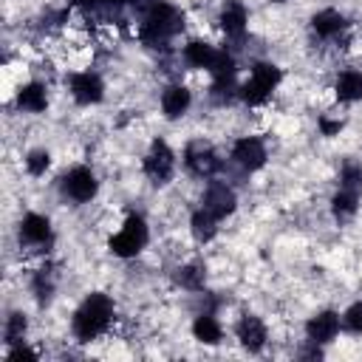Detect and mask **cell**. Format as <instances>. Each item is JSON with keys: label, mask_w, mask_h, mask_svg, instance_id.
I'll use <instances>...</instances> for the list:
<instances>
[{"label": "cell", "mask_w": 362, "mask_h": 362, "mask_svg": "<svg viewBox=\"0 0 362 362\" xmlns=\"http://www.w3.org/2000/svg\"><path fill=\"white\" fill-rule=\"evenodd\" d=\"M235 204H238V198L223 181H209V187L204 192V209H209L215 218H226L235 209Z\"/></svg>", "instance_id": "52a82bcc"}, {"label": "cell", "mask_w": 362, "mask_h": 362, "mask_svg": "<svg viewBox=\"0 0 362 362\" xmlns=\"http://www.w3.org/2000/svg\"><path fill=\"white\" fill-rule=\"evenodd\" d=\"M345 325L351 328V331H362V303H354L348 311H345Z\"/></svg>", "instance_id": "83f0119b"}, {"label": "cell", "mask_w": 362, "mask_h": 362, "mask_svg": "<svg viewBox=\"0 0 362 362\" xmlns=\"http://www.w3.org/2000/svg\"><path fill=\"white\" fill-rule=\"evenodd\" d=\"M356 192H359V189H345V187H342V189L334 195V201H331V204H334V212H337L339 218H345V215H354V212H356V201H359V195H356Z\"/></svg>", "instance_id": "603a6c76"}, {"label": "cell", "mask_w": 362, "mask_h": 362, "mask_svg": "<svg viewBox=\"0 0 362 362\" xmlns=\"http://www.w3.org/2000/svg\"><path fill=\"white\" fill-rule=\"evenodd\" d=\"M187 107H189V90H187L184 85H170V88L164 90V96H161V110H164V116H167V119H178V116L187 113Z\"/></svg>", "instance_id": "4fadbf2b"}, {"label": "cell", "mask_w": 362, "mask_h": 362, "mask_svg": "<svg viewBox=\"0 0 362 362\" xmlns=\"http://www.w3.org/2000/svg\"><path fill=\"white\" fill-rule=\"evenodd\" d=\"M23 334H25V317H23L20 311H14V314L8 317V322H6V339H8V342H20Z\"/></svg>", "instance_id": "484cf974"}, {"label": "cell", "mask_w": 362, "mask_h": 362, "mask_svg": "<svg viewBox=\"0 0 362 362\" xmlns=\"http://www.w3.org/2000/svg\"><path fill=\"white\" fill-rule=\"evenodd\" d=\"M238 339H240V345H243L246 351H260V348L266 345V325H263L257 317L246 314V317L238 322Z\"/></svg>", "instance_id": "8fae6325"}, {"label": "cell", "mask_w": 362, "mask_h": 362, "mask_svg": "<svg viewBox=\"0 0 362 362\" xmlns=\"http://www.w3.org/2000/svg\"><path fill=\"white\" fill-rule=\"evenodd\" d=\"M17 105H20L23 110H31V113H40V110H45V105H48L45 88H42L40 82H31V85L20 88V93H17Z\"/></svg>", "instance_id": "ac0fdd59"}, {"label": "cell", "mask_w": 362, "mask_h": 362, "mask_svg": "<svg viewBox=\"0 0 362 362\" xmlns=\"http://www.w3.org/2000/svg\"><path fill=\"white\" fill-rule=\"evenodd\" d=\"M175 280H178L184 288H189V291L204 288V272H201L198 266H181L178 274H175Z\"/></svg>", "instance_id": "cb8c5ba5"}, {"label": "cell", "mask_w": 362, "mask_h": 362, "mask_svg": "<svg viewBox=\"0 0 362 362\" xmlns=\"http://www.w3.org/2000/svg\"><path fill=\"white\" fill-rule=\"evenodd\" d=\"M311 25H314V31L320 37H334V34H339L345 28V17L339 11H334V8H325V11H317L314 14Z\"/></svg>", "instance_id": "e0dca14e"}, {"label": "cell", "mask_w": 362, "mask_h": 362, "mask_svg": "<svg viewBox=\"0 0 362 362\" xmlns=\"http://www.w3.org/2000/svg\"><path fill=\"white\" fill-rule=\"evenodd\" d=\"M232 158L243 167V170H260L266 164V147L260 139H240L232 147Z\"/></svg>", "instance_id": "ba28073f"}, {"label": "cell", "mask_w": 362, "mask_h": 362, "mask_svg": "<svg viewBox=\"0 0 362 362\" xmlns=\"http://www.w3.org/2000/svg\"><path fill=\"white\" fill-rule=\"evenodd\" d=\"M20 235H23L28 243H45V240L51 238V223H48V218L31 212V215L23 218V223H20Z\"/></svg>", "instance_id": "5bb4252c"}, {"label": "cell", "mask_w": 362, "mask_h": 362, "mask_svg": "<svg viewBox=\"0 0 362 362\" xmlns=\"http://www.w3.org/2000/svg\"><path fill=\"white\" fill-rule=\"evenodd\" d=\"M147 243V223L141 215H127V221L122 223V229L110 238V252L119 257H133L144 249Z\"/></svg>", "instance_id": "277c9868"}, {"label": "cell", "mask_w": 362, "mask_h": 362, "mask_svg": "<svg viewBox=\"0 0 362 362\" xmlns=\"http://www.w3.org/2000/svg\"><path fill=\"white\" fill-rule=\"evenodd\" d=\"M212 88L215 90H223L232 85V76H235V59L226 54V51H218L215 62H212Z\"/></svg>", "instance_id": "2e32d148"}, {"label": "cell", "mask_w": 362, "mask_h": 362, "mask_svg": "<svg viewBox=\"0 0 362 362\" xmlns=\"http://www.w3.org/2000/svg\"><path fill=\"white\" fill-rule=\"evenodd\" d=\"M342 187L345 189H359L362 187V167L359 164H345L342 167Z\"/></svg>", "instance_id": "4316f807"}, {"label": "cell", "mask_w": 362, "mask_h": 362, "mask_svg": "<svg viewBox=\"0 0 362 362\" xmlns=\"http://www.w3.org/2000/svg\"><path fill=\"white\" fill-rule=\"evenodd\" d=\"M184 57H187V62H189V65H195V68H212V62H215L218 51H215L209 42L192 40V42L184 48Z\"/></svg>", "instance_id": "ffe728a7"}, {"label": "cell", "mask_w": 362, "mask_h": 362, "mask_svg": "<svg viewBox=\"0 0 362 362\" xmlns=\"http://www.w3.org/2000/svg\"><path fill=\"white\" fill-rule=\"evenodd\" d=\"M274 3H283V0H274Z\"/></svg>", "instance_id": "4dcf8cb0"}, {"label": "cell", "mask_w": 362, "mask_h": 362, "mask_svg": "<svg viewBox=\"0 0 362 362\" xmlns=\"http://www.w3.org/2000/svg\"><path fill=\"white\" fill-rule=\"evenodd\" d=\"M8 359H37V354L28 351V348H14V351L8 354Z\"/></svg>", "instance_id": "f546056e"}, {"label": "cell", "mask_w": 362, "mask_h": 362, "mask_svg": "<svg viewBox=\"0 0 362 362\" xmlns=\"http://www.w3.org/2000/svg\"><path fill=\"white\" fill-rule=\"evenodd\" d=\"M337 96L342 102H356L362 99V74L359 71H345L337 79Z\"/></svg>", "instance_id": "44dd1931"}, {"label": "cell", "mask_w": 362, "mask_h": 362, "mask_svg": "<svg viewBox=\"0 0 362 362\" xmlns=\"http://www.w3.org/2000/svg\"><path fill=\"white\" fill-rule=\"evenodd\" d=\"M192 334H195V339H201V342H206V345L221 342V325H218L215 317H209V314H201V317L192 322Z\"/></svg>", "instance_id": "7402d4cb"}, {"label": "cell", "mask_w": 362, "mask_h": 362, "mask_svg": "<svg viewBox=\"0 0 362 362\" xmlns=\"http://www.w3.org/2000/svg\"><path fill=\"white\" fill-rule=\"evenodd\" d=\"M110 317H113V303H110V297L96 291V294L85 297V303L76 308V314H74V334H76L82 342H90L93 337H99V334L107 328Z\"/></svg>", "instance_id": "6da1fadb"}, {"label": "cell", "mask_w": 362, "mask_h": 362, "mask_svg": "<svg viewBox=\"0 0 362 362\" xmlns=\"http://www.w3.org/2000/svg\"><path fill=\"white\" fill-rule=\"evenodd\" d=\"M102 90H105V85H102V79H99L96 74H76V76L71 79V93H74V99H76L79 105H93V102H99V99H102Z\"/></svg>", "instance_id": "9c48e42d"}, {"label": "cell", "mask_w": 362, "mask_h": 362, "mask_svg": "<svg viewBox=\"0 0 362 362\" xmlns=\"http://www.w3.org/2000/svg\"><path fill=\"white\" fill-rule=\"evenodd\" d=\"M173 167H175V156H173V150L167 147V141L156 139L153 147H150V153L144 156V173H147L156 184H164V181L173 175Z\"/></svg>", "instance_id": "5b68a950"}, {"label": "cell", "mask_w": 362, "mask_h": 362, "mask_svg": "<svg viewBox=\"0 0 362 362\" xmlns=\"http://www.w3.org/2000/svg\"><path fill=\"white\" fill-rule=\"evenodd\" d=\"M184 161L195 175H212L218 170V158L206 144H189Z\"/></svg>", "instance_id": "7c38bea8"}, {"label": "cell", "mask_w": 362, "mask_h": 362, "mask_svg": "<svg viewBox=\"0 0 362 362\" xmlns=\"http://www.w3.org/2000/svg\"><path fill=\"white\" fill-rule=\"evenodd\" d=\"M62 187L74 201H90L96 195V175L88 167H74L62 178Z\"/></svg>", "instance_id": "8992f818"}, {"label": "cell", "mask_w": 362, "mask_h": 362, "mask_svg": "<svg viewBox=\"0 0 362 362\" xmlns=\"http://www.w3.org/2000/svg\"><path fill=\"white\" fill-rule=\"evenodd\" d=\"M277 82H280V68L272 62H257L252 68L249 82H243V88H240V99L246 105H260L269 99V93L277 88Z\"/></svg>", "instance_id": "3957f363"}, {"label": "cell", "mask_w": 362, "mask_h": 362, "mask_svg": "<svg viewBox=\"0 0 362 362\" xmlns=\"http://www.w3.org/2000/svg\"><path fill=\"white\" fill-rule=\"evenodd\" d=\"M189 226H192L195 240L206 243V240H212V238H215V232H218V218H215L209 209H198V212H192Z\"/></svg>", "instance_id": "d6986e66"}, {"label": "cell", "mask_w": 362, "mask_h": 362, "mask_svg": "<svg viewBox=\"0 0 362 362\" xmlns=\"http://www.w3.org/2000/svg\"><path fill=\"white\" fill-rule=\"evenodd\" d=\"M320 130H322L325 136H337V133L342 130V119H339V122H331V119H320Z\"/></svg>", "instance_id": "f1b7e54d"}, {"label": "cell", "mask_w": 362, "mask_h": 362, "mask_svg": "<svg viewBox=\"0 0 362 362\" xmlns=\"http://www.w3.org/2000/svg\"><path fill=\"white\" fill-rule=\"evenodd\" d=\"M337 331H339V317L334 311H320L305 325V334H308L311 342H328V339L337 337Z\"/></svg>", "instance_id": "30bf717a"}, {"label": "cell", "mask_w": 362, "mask_h": 362, "mask_svg": "<svg viewBox=\"0 0 362 362\" xmlns=\"http://www.w3.org/2000/svg\"><path fill=\"white\" fill-rule=\"evenodd\" d=\"M221 28L229 34V37H240L243 28H246V8L240 3H226L223 11H221Z\"/></svg>", "instance_id": "9a60e30c"}, {"label": "cell", "mask_w": 362, "mask_h": 362, "mask_svg": "<svg viewBox=\"0 0 362 362\" xmlns=\"http://www.w3.org/2000/svg\"><path fill=\"white\" fill-rule=\"evenodd\" d=\"M48 164H51L48 150H31L28 158H25V170H28L31 175H42V173L48 170Z\"/></svg>", "instance_id": "d4e9b609"}, {"label": "cell", "mask_w": 362, "mask_h": 362, "mask_svg": "<svg viewBox=\"0 0 362 362\" xmlns=\"http://www.w3.org/2000/svg\"><path fill=\"white\" fill-rule=\"evenodd\" d=\"M178 31H181L178 11L173 6H167V3H153L147 17H144V23H141V40L147 45H161Z\"/></svg>", "instance_id": "7a4b0ae2"}]
</instances>
